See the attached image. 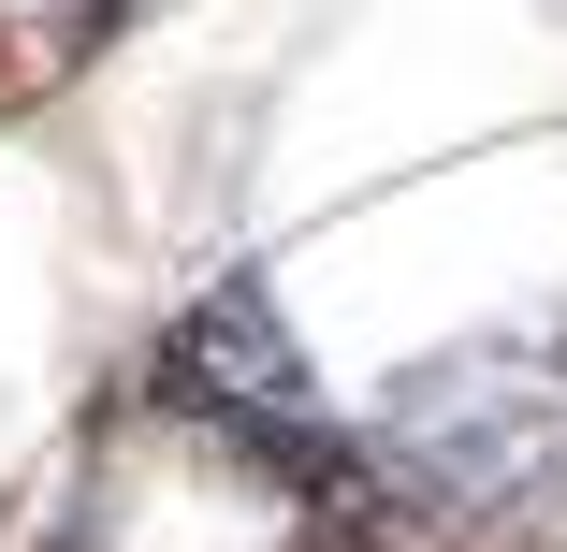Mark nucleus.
Wrapping results in <instances>:
<instances>
[{"instance_id":"1","label":"nucleus","mask_w":567,"mask_h":552,"mask_svg":"<svg viewBox=\"0 0 567 552\" xmlns=\"http://www.w3.org/2000/svg\"><path fill=\"white\" fill-rule=\"evenodd\" d=\"M379 480L451 538H567V350L481 335L451 364H408L379 393Z\"/></svg>"},{"instance_id":"2","label":"nucleus","mask_w":567,"mask_h":552,"mask_svg":"<svg viewBox=\"0 0 567 552\" xmlns=\"http://www.w3.org/2000/svg\"><path fill=\"white\" fill-rule=\"evenodd\" d=\"M146 393H161L175 421H204L218 451H248V466L306 480V494H350V480H364L262 277H204V291L161 320V350H146Z\"/></svg>"}]
</instances>
